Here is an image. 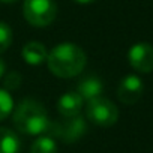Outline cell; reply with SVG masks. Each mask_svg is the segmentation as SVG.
Returning a JSON list of instances; mask_svg holds the SVG:
<instances>
[{"label":"cell","instance_id":"obj_4","mask_svg":"<svg viewBox=\"0 0 153 153\" xmlns=\"http://www.w3.org/2000/svg\"><path fill=\"white\" fill-rule=\"evenodd\" d=\"M48 131L53 137H57L65 143H74L87 132V123L80 116L63 117L59 122H50Z\"/></svg>","mask_w":153,"mask_h":153},{"label":"cell","instance_id":"obj_10","mask_svg":"<svg viewBox=\"0 0 153 153\" xmlns=\"http://www.w3.org/2000/svg\"><path fill=\"white\" fill-rule=\"evenodd\" d=\"M21 54H23L24 60L29 65H35V66L44 63L47 60V56H48L45 47L41 42H29V44H26Z\"/></svg>","mask_w":153,"mask_h":153},{"label":"cell","instance_id":"obj_15","mask_svg":"<svg viewBox=\"0 0 153 153\" xmlns=\"http://www.w3.org/2000/svg\"><path fill=\"white\" fill-rule=\"evenodd\" d=\"M20 84H21V75H20V72L12 71V72H9L6 75V78H5V87L6 89L15 90V89L20 87Z\"/></svg>","mask_w":153,"mask_h":153},{"label":"cell","instance_id":"obj_16","mask_svg":"<svg viewBox=\"0 0 153 153\" xmlns=\"http://www.w3.org/2000/svg\"><path fill=\"white\" fill-rule=\"evenodd\" d=\"M5 69H6V65H5V62L2 59H0V76L5 74Z\"/></svg>","mask_w":153,"mask_h":153},{"label":"cell","instance_id":"obj_7","mask_svg":"<svg viewBox=\"0 0 153 153\" xmlns=\"http://www.w3.org/2000/svg\"><path fill=\"white\" fill-rule=\"evenodd\" d=\"M143 92H144V86H143V81L140 76L128 75L120 81L117 87V98L123 104L132 105L140 101V98L143 96Z\"/></svg>","mask_w":153,"mask_h":153},{"label":"cell","instance_id":"obj_17","mask_svg":"<svg viewBox=\"0 0 153 153\" xmlns=\"http://www.w3.org/2000/svg\"><path fill=\"white\" fill-rule=\"evenodd\" d=\"M76 3H81V5H87V3H93L95 0H74Z\"/></svg>","mask_w":153,"mask_h":153},{"label":"cell","instance_id":"obj_2","mask_svg":"<svg viewBox=\"0 0 153 153\" xmlns=\"http://www.w3.org/2000/svg\"><path fill=\"white\" fill-rule=\"evenodd\" d=\"M14 125L26 135H39L48 131L50 119L41 102L35 99H24L15 108Z\"/></svg>","mask_w":153,"mask_h":153},{"label":"cell","instance_id":"obj_3","mask_svg":"<svg viewBox=\"0 0 153 153\" xmlns=\"http://www.w3.org/2000/svg\"><path fill=\"white\" fill-rule=\"evenodd\" d=\"M24 18L35 27H45L51 24L57 15V5L54 0H24Z\"/></svg>","mask_w":153,"mask_h":153},{"label":"cell","instance_id":"obj_5","mask_svg":"<svg viewBox=\"0 0 153 153\" xmlns=\"http://www.w3.org/2000/svg\"><path fill=\"white\" fill-rule=\"evenodd\" d=\"M86 114H87V119L90 122H93L95 125L102 126V128L113 126L119 119L117 107L110 99L102 98V96L89 101L87 108H86Z\"/></svg>","mask_w":153,"mask_h":153},{"label":"cell","instance_id":"obj_6","mask_svg":"<svg viewBox=\"0 0 153 153\" xmlns=\"http://www.w3.org/2000/svg\"><path fill=\"white\" fill-rule=\"evenodd\" d=\"M128 59L131 66L143 74H149L153 71V45L147 42H140L131 47L128 53Z\"/></svg>","mask_w":153,"mask_h":153},{"label":"cell","instance_id":"obj_12","mask_svg":"<svg viewBox=\"0 0 153 153\" xmlns=\"http://www.w3.org/2000/svg\"><path fill=\"white\" fill-rule=\"evenodd\" d=\"M30 153H57V144L53 137H39L32 144Z\"/></svg>","mask_w":153,"mask_h":153},{"label":"cell","instance_id":"obj_9","mask_svg":"<svg viewBox=\"0 0 153 153\" xmlns=\"http://www.w3.org/2000/svg\"><path fill=\"white\" fill-rule=\"evenodd\" d=\"M102 81L96 75H87L76 86V93L83 98V101H92L102 95Z\"/></svg>","mask_w":153,"mask_h":153},{"label":"cell","instance_id":"obj_11","mask_svg":"<svg viewBox=\"0 0 153 153\" xmlns=\"http://www.w3.org/2000/svg\"><path fill=\"white\" fill-rule=\"evenodd\" d=\"M20 149V137L8 128H0V153H18Z\"/></svg>","mask_w":153,"mask_h":153},{"label":"cell","instance_id":"obj_8","mask_svg":"<svg viewBox=\"0 0 153 153\" xmlns=\"http://www.w3.org/2000/svg\"><path fill=\"white\" fill-rule=\"evenodd\" d=\"M83 108V98L76 92H68L57 101V110L63 117L78 116Z\"/></svg>","mask_w":153,"mask_h":153},{"label":"cell","instance_id":"obj_18","mask_svg":"<svg viewBox=\"0 0 153 153\" xmlns=\"http://www.w3.org/2000/svg\"><path fill=\"white\" fill-rule=\"evenodd\" d=\"M0 2H2V3H15L17 0H0Z\"/></svg>","mask_w":153,"mask_h":153},{"label":"cell","instance_id":"obj_13","mask_svg":"<svg viewBox=\"0 0 153 153\" xmlns=\"http://www.w3.org/2000/svg\"><path fill=\"white\" fill-rule=\"evenodd\" d=\"M12 108H14V101H12L11 95L6 90L0 89V122L5 120L11 114Z\"/></svg>","mask_w":153,"mask_h":153},{"label":"cell","instance_id":"obj_1","mask_svg":"<svg viewBox=\"0 0 153 153\" xmlns=\"http://www.w3.org/2000/svg\"><path fill=\"white\" fill-rule=\"evenodd\" d=\"M86 63V53L75 44H60L47 56L48 69L60 78H71L81 74Z\"/></svg>","mask_w":153,"mask_h":153},{"label":"cell","instance_id":"obj_14","mask_svg":"<svg viewBox=\"0 0 153 153\" xmlns=\"http://www.w3.org/2000/svg\"><path fill=\"white\" fill-rule=\"evenodd\" d=\"M11 44H12V30L6 23L0 21V53L6 51Z\"/></svg>","mask_w":153,"mask_h":153}]
</instances>
